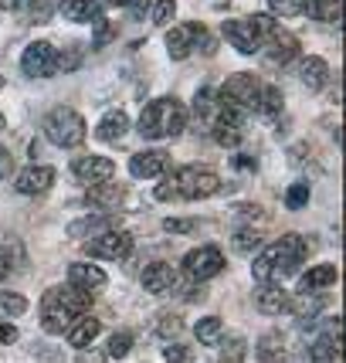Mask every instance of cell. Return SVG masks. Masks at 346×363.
Returning <instances> with one entry per match:
<instances>
[{"instance_id": "6da1fadb", "label": "cell", "mask_w": 346, "mask_h": 363, "mask_svg": "<svg viewBox=\"0 0 346 363\" xmlns=\"http://www.w3.org/2000/svg\"><path fill=\"white\" fill-rule=\"evenodd\" d=\"M89 292L79 289V285H55V289H48L45 296H41V330L51 333V336H58V333H68V326L75 323L79 316L89 313Z\"/></svg>"}, {"instance_id": "7a4b0ae2", "label": "cell", "mask_w": 346, "mask_h": 363, "mask_svg": "<svg viewBox=\"0 0 346 363\" xmlns=\"http://www.w3.org/2000/svg\"><path fill=\"white\" fill-rule=\"evenodd\" d=\"M221 190V177L211 167H180L170 180H163L153 197L157 201H207Z\"/></svg>"}, {"instance_id": "3957f363", "label": "cell", "mask_w": 346, "mask_h": 363, "mask_svg": "<svg viewBox=\"0 0 346 363\" xmlns=\"http://www.w3.org/2000/svg\"><path fill=\"white\" fill-rule=\"evenodd\" d=\"M302 258H306V241H302L299 235H282L255 258L252 275L258 282H275V279H282V275L299 272Z\"/></svg>"}, {"instance_id": "277c9868", "label": "cell", "mask_w": 346, "mask_h": 363, "mask_svg": "<svg viewBox=\"0 0 346 363\" xmlns=\"http://www.w3.org/2000/svg\"><path fill=\"white\" fill-rule=\"evenodd\" d=\"M190 123V109L173 99V95H163V99H153L140 116V136L146 140H170V136H180Z\"/></svg>"}, {"instance_id": "5b68a950", "label": "cell", "mask_w": 346, "mask_h": 363, "mask_svg": "<svg viewBox=\"0 0 346 363\" xmlns=\"http://www.w3.org/2000/svg\"><path fill=\"white\" fill-rule=\"evenodd\" d=\"M272 28H275V21L268 14H252L241 17V21H224L221 24V38L241 55H258L265 38L272 34Z\"/></svg>"}, {"instance_id": "8992f818", "label": "cell", "mask_w": 346, "mask_h": 363, "mask_svg": "<svg viewBox=\"0 0 346 363\" xmlns=\"http://www.w3.org/2000/svg\"><path fill=\"white\" fill-rule=\"evenodd\" d=\"M45 136L55 146H65V150H72V146H82L85 140V119H82V112L68 109V106H55V109L45 112Z\"/></svg>"}, {"instance_id": "52a82bcc", "label": "cell", "mask_w": 346, "mask_h": 363, "mask_svg": "<svg viewBox=\"0 0 346 363\" xmlns=\"http://www.w3.org/2000/svg\"><path fill=\"white\" fill-rule=\"evenodd\" d=\"M194 51H204V55L214 51V38H211V31H207L204 24H197V21L177 24V28L167 34V55H170L173 62H184V58H190Z\"/></svg>"}, {"instance_id": "ba28073f", "label": "cell", "mask_w": 346, "mask_h": 363, "mask_svg": "<svg viewBox=\"0 0 346 363\" xmlns=\"http://www.w3.org/2000/svg\"><path fill=\"white\" fill-rule=\"evenodd\" d=\"M258 92H262V82L255 79L252 72H238V75H231L218 89V99H221V106H235V109L248 112V109H255Z\"/></svg>"}, {"instance_id": "9c48e42d", "label": "cell", "mask_w": 346, "mask_h": 363, "mask_svg": "<svg viewBox=\"0 0 346 363\" xmlns=\"http://www.w3.org/2000/svg\"><path fill=\"white\" fill-rule=\"evenodd\" d=\"M85 252L92 258H102V262H119V258H126L133 252V235L123 231V228H106L92 241H85Z\"/></svg>"}, {"instance_id": "30bf717a", "label": "cell", "mask_w": 346, "mask_h": 363, "mask_svg": "<svg viewBox=\"0 0 346 363\" xmlns=\"http://www.w3.org/2000/svg\"><path fill=\"white\" fill-rule=\"evenodd\" d=\"M224 272V255L214 248V245H201L194 252L184 255V275L187 282H207Z\"/></svg>"}, {"instance_id": "8fae6325", "label": "cell", "mask_w": 346, "mask_h": 363, "mask_svg": "<svg viewBox=\"0 0 346 363\" xmlns=\"http://www.w3.org/2000/svg\"><path fill=\"white\" fill-rule=\"evenodd\" d=\"M21 68H24V75H31V79H48V75H55L58 72V51L51 41H34V45L24 48V55H21Z\"/></svg>"}, {"instance_id": "7c38bea8", "label": "cell", "mask_w": 346, "mask_h": 363, "mask_svg": "<svg viewBox=\"0 0 346 363\" xmlns=\"http://www.w3.org/2000/svg\"><path fill=\"white\" fill-rule=\"evenodd\" d=\"M309 357H313V360H319V363H323V360H330V363L343 360V323H340V319H333L330 330H323L319 336H316Z\"/></svg>"}, {"instance_id": "4fadbf2b", "label": "cell", "mask_w": 346, "mask_h": 363, "mask_svg": "<svg viewBox=\"0 0 346 363\" xmlns=\"http://www.w3.org/2000/svg\"><path fill=\"white\" fill-rule=\"evenodd\" d=\"M17 194H28V197H38V194H48L55 187V167H45V163H34V167H24L14 180Z\"/></svg>"}, {"instance_id": "5bb4252c", "label": "cell", "mask_w": 346, "mask_h": 363, "mask_svg": "<svg viewBox=\"0 0 346 363\" xmlns=\"http://www.w3.org/2000/svg\"><path fill=\"white\" fill-rule=\"evenodd\" d=\"M126 201V187L116 184V180H99V184H89L85 190V204L89 207H99V211H112V207H123Z\"/></svg>"}, {"instance_id": "9a60e30c", "label": "cell", "mask_w": 346, "mask_h": 363, "mask_svg": "<svg viewBox=\"0 0 346 363\" xmlns=\"http://www.w3.org/2000/svg\"><path fill=\"white\" fill-rule=\"evenodd\" d=\"M265 45H268V62L272 65H289V62H296L299 58V38L292 31H282V28H272V34L265 38Z\"/></svg>"}, {"instance_id": "2e32d148", "label": "cell", "mask_w": 346, "mask_h": 363, "mask_svg": "<svg viewBox=\"0 0 346 363\" xmlns=\"http://www.w3.org/2000/svg\"><path fill=\"white\" fill-rule=\"evenodd\" d=\"M72 174L79 177L82 184H99V180L116 177V163L109 157H79L72 160Z\"/></svg>"}, {"instance_id": "e0dca14e", "label": "cell", "mask_w": 346, "mask_h": 363, "mask_svg": "<svg viewBox=\"0 0 346 363\" xmlns=\"http://www.w3.org/2000/svg\"><path fill=\"white\" fill-rule=\"evenodd\" d=\"M296 75H299V82L306 89L319 92V89H326V82H330V65H326V58H319V55H306V58H299V65H296Z\"/></svg>"}, {"instance_id": "ac0fdd59", "label": "cell", "mask_w": 346, "mask_h": 363, "mask_svg": "<svg viewBox=\"0 0 346 363\" xmlns=\"http://www.w3.org/2000/svg\"><path fill=\"white\" fill-rule=\"evenodd\" d=\"M170 167V153H160V150H146V153H136L129 160V174L136 180H153L163 170Z\"/></svg>"}, {"instance_id": "d6986e66", "label": "cell", "mask_w": 346, "mask_h": 363, "mask_svg": "<svg viewBox=\"0 0 346 363\" xmlns=\"http://www.w3.org/2000/svg\"><path fill=\"white\" fill-rule=\"evenodd\" d=\"M255 306L265 316H279V313L289 309V292L275 282H262V289H255Z\"/></svg>"}, {"instance_id": "ffe728a7", "label": "cell", "mask_w": 346, "mask_h": 363, "mask_svg": "<svg viewBox=\"0 0 346 363\" xmlns=\"http://www.w3.org/2000/svg\"><path fill=\"white\" fill-rule=\"evenodd\" d=\"M58 11H62V17L72 21V24H92V21L102 17V4H99V0H62Z\"/></svg>"}, {"instance_id": "44dd1931", "label": "cell", "mask_w": 346, "mask_h": 363, "mask_svg": "<svg viewBox=\"0 0 346 363\" xmlns=\"http://www.w3.org/2000/svg\"><path fill=\"white\" fill-rule=\"evenodd\" d=\"M140 282L150 296H163V292H170L173 289V269L167 265V262H153V265L143 269Z\"/></svg>"}, {"instance_id": "7402d4cb", "label": "cell", "mask_w": 346, "mask_h": 363, "mask_svg": "<svg viewBox=\"0 0 346 363\" xmlns=\"http://www.w3.org/2000/svg\"><path fill=\"white\" fill-rule=\"evenodd\" d=\"M68 282L85 289V292H92V289H102V285L109 282V275L99 269V265H89V262H75V265H68Z\"/></svg>"}, {"instance_id": "603a6c76", "label": "cell", "mask_w": 346, "mask_h": 363, "mask_svg": "<svg viewBox=\"0 0 346 363\" xmlns=\"http://www.w3.org/2000/svg\"><path fill=\"white\" fill-rule=\"evenodd\" d=\"M218 109H221L218 92L204 85V89L197 92V99H194V106H190V116H194V119H197L204 129H211V126H214V119H218Z\"/></svg>"}, {"instance_id": "cb8c5ba5", "label": "cell", "mask_w": 346, "mask_h": 363, "mask_svg": "<svg viewBox=\"0 0 346 363\" xmlns=\"http://www.w3.org/2000/svg\"><path fill=\"white\" fill-rule=\"evenodd\" d=\"M99 333H102V323H99V319L95 316H79L72 326H68V343H72L75 350H85L99 340Z\"/></svg>"}, {"instance_id": "d4e9b609", "label": "cell", "mask_w": 346, "mask_h": 363, "mask_svg": "<svg viewBox=\"0 0 346 363\" xmlns=\"http://www.w3.org/2000/svg\"><path fill=\"white\" fill-rule=\"evenodd\" d=\"M129 133V116L123 109H112L102 116V123H99V129H95V136L102 143H116V140H123Z\"/></svg>"}, {"instance_id": "484cf974", "label": "cell", "mask_w": 346, "mask_h": 363, "mask_svg": "<svg viewBox=\"0 0 346 363\" xmlns=\"http://www.w3.org/2000/svg\"><path fill=\"white\" fill-rule=\"evenodd\" d=\"M326 302H330L326 289H313V292H299V299L289 302V309H292L296 316H302V319H313V316H319V313L326 309Z\"/></svg>"}, {"instance_id": "4316f807", "label": "cell", "mask_w": 346, "mask_h": 363, "mask_svg": "<svg viewBox=\"0 0 346 363\" xmlns=\"http://www.w3.org/2000/svg\"><path fill=\"white\" fill-rule=\"evenodd\" d=\"M336 265H313L309 272L299 275V292H313V289H330L336 282Z\"/></svg>"}, {"instance_id": "83f0119b", "label": "cell", "mask_w": 346, "mask_h": 363, "mask_svg": "<svg viewBox=\"0 0 346 363\" xmlns=\"http://www.w3.org/2000/svg\"><path fill=\"white\" fill-rule=\"evenodd\" d=\"M302 14H309L313 21H323V24H336L343 17V0H306Z\"/></svg>"}, {"instance_id": "f1b7e54d", "label": "cell", "mask_w": 346, "mask_h": 363, "mask_svg": "<svg viewBox=\"0 0 346 363\" xmlns=\"http://www.w3.org/2000/svg\"><path fill=\"white\" fill-rule=\"evenodd\" d=\"M285 99H282V89H275V85H262V92H258V102H255V109L262 112L265 119H275L279 112H282Z\"/></svg>"}, {"instance_id": "f546056e", "label": "cell", "mask_w": 346, "mask_h": 363, "mask_svg": "<svg viewBox=\"0 0 346 363\" xmlns=\"http://www.w3.org/2000/svg\"><path fill=\"white\" fill-rule=\"evenodd\" d=\"M194 336H197V343H204V347H218L221 336H224V323H221L218 316L197 319V326H194Z\"/></svg>"}, {"instance_id": "4dcf8cb0", "label": "cell", "mask_w": 346, "mask_h": 363, "mask_svg": "<svg viewBox=\"0 0 346 363\" xmlns=\"http://www.w3.org/2000/svg\"><path fill=\"white\" fill-rule=\"evenodd\" d=\"M109 228V218L106 214H95V218H82V221H72L68 224V235L72 238H89V235H99Z\"/></svg>"}, {"instance_id": "1f68e13d", "label": "cell", "mask_w": 346, "mask_h": 363, "mask_svg": "<svg viewBox=\"0 0 346 363\" xmlns=\"http://www.w3.org/2000/svg\"><path fill=\"white\" fill-rule=\"evenodd\" d=\"M4 11H21V14H31V21H45V14L51 11L45 0H0Z\"/></svg>"}, {"instance_id": "d6a6232c", "label": "cell", "mask_w": 346, "mask_h": 363, "mask_svg": "<svg viewBox=\"0 0 346 363\" xmlns=\"http://www.w3.org/2000/svg\"><path fill=\"white\" fill-rule=\"evenodd\" d=\"M231 245H235V252H255L262 245V228H255V224L238 228L235 235H231Z\"/></svg>"}, {"instance_id": "836d02e7", "label": "cell", "mask_w": 346, "mask_h": 363, "mask_svg": "<svg viewBox=\"0 0 346 363\" xmlns=\"http://www.w3.org/2000/svg\"><path fill=\"white\" fill-rule=\"evenodd\" d=\"M28 313V299L17 292H0V319H14Z\"/></svg>"}, {"instance_id": "e575fe53", "label": "cell", "mask_w": 346, "mask_h": 363, "mask_svg": "<svg viewBox=\"0 0 346 363\" xmlns=\"http://www.w3.org/2000/svg\"><path fill=\"white\" fill-rule=\"evenodd\" d=\"M129 350H133V333H112L109 343H106V357H112V360H123Z\"/></svg>"}, {"instance_id": "d590c367", "label": "cell", "mask_w": 346, "mask_h": 363, "mask_svg": "<svg viewBox=\"0 0 346 363\" xmlns=\"http://www.w3.org/2000/svg\"><path fill=\"white\" fill-rule=\"evenodd\" d=\"M285 350H282V336L279 333H272V336H265L262 340V347H258V360L268 363V360H282Z\"/></svg>"}, {"instance_id": "8d00e7d4", "label": "cell", "mask_w": 346, "mask_h": 363, "mask_svg": "<svg viewBox=\"0 0 346 363\" xmlns=\"http://www.w3.org/2000/svg\"><path fill=\"white\" fill-rule=\"evenodd\" d=\"M173 17H177V0H153V11H150V21L163 28V24H170Z\"/></svg>"}, {"instance_id": "74e56055", "label": "cell", "mask_w": 346, "mask_h": 363, "mask_svg": "<svg viewBox=\"0 0 346 363\" xmlns=\"http://www.w3.org/2000/svg\"><path fill=\"white\" fill-rule=\"evenodd\" d=\"M238 221L255 224V228H265V224H268V214L258 204H241V207H238Z\"/></svg>"}, {"instance_id": "f35d334b", "label": "cell", "mask_w": 346, "mask_h": 363, "mask_svg": "<svg viewBox=\"0 0 346 363\" xmlns=\"http://www.w3.org/2000/svg\"><path fill=\"white\" fill-rule=\"evenodd\" d=\"M268 7H272L275 17H299L306 0H268Z\"/></svg>"}, {"instance_id": "ab89813d", "label": "cell", "mask_w": 346, "mask_h": 363, "mask_svg": "<svg viewBox=\"0 0 346 363\" xmlns=\"http://www.w3.org/2000/svg\"><path fill=\"white\" fill-rule=\"evenodd\" d=\"M184 330V319L177 316V313H160V319H157V333L167 340V336H177V333Z\"/></svg>"}, {"instance_id": "60d3db41", "label": "cell", "mask_w": 346, "mask_h": 363, "mask_svg": "<svg viewBox=\"0 0 346 363\" xmlns=\"http://www.w3.org/2000/svg\"><path fill=\"white\" fill-rule=\"evenodd\" d=\"M201 221H194V218H167L163 221V231L167 235H190V231H197Z\"/></svg>"}, {"instance_id": "b9f144b4", "label": "cell", "mask_w": 346, "mask_h": 363, "mask_svg": "<svg viewBox=\"0 0 346 363\" xmlns=\"http://www.w3.org/2000/svg\"><path fill=\"white\" fill-rule=\"evenodd\" d=\"M309 204V187L306 184H292V187L285 190V207H292V211H299V207Z\"/></svg>"}, {"instance_id": "7bdbcfd3", "label": "cell", "mask_w": 346, "mask_h": 363, "mask_svg": "<svg viewBox=\"0 0 346 363\" xmlns=\"http://www.w3.org/2000/svg\"><path fill=\"white\" fill-rule=\"evenodd\" d=\"M218 347H221V357H224V360H241V357H245V343H241L238 336H231L228 343H218Z\"/></svg>"}, {"instance_id": "ee69618b", "label": "cell", "mask_w": 346, "mask_h": 363, "mask_svg": "<svg viewBox=\"0 0 346 363\" xmlns=\"http://www.w3.org/2000/svg\"><path fill=\"white\" fill-rule=\"evenodd\" d=\"M92 24H95V38H92L95 45L102 48V45H106V41H112V24H106L102 17H99V21H92Z\"/></svg>"}, {"instance_id": "f6af8a7d", "label": "cell", "mask_w": 346, "mask_h": 363, "mask_svg": "<svg viewBox=\"0 0 346 363\" xmlns=\"http://www.w3.org/2000/svg\"><path fill=\"white\" fill-rule=\"evenodd\" d=\"M163 360H190V347L170 343V347H163Z\"/></svg>"}, {"instance_id": "bcb514c9", "label": "cell", "mask_w": 346, "mask_h": 363, "mask_svg": "<svg viewBox=\"0 0 346 363\" xmlns=\"http://www.w3.org/2000/svg\"><path fill=\"white\" fill-rule=\"evenodd\" d=\"M11 343H17V326L0 319V347H11Z\"/></svg>"}, {"instance_id": "7dc6e473", "label": "cell", "mask_w": 346, "mask_h": 363, "mask_svg": "<svg viewBox=\"0 0 346 363\" xmlns=\"http://www.w3.org/2000/svg\"><path fill=\"white\" fill-rule=\"evenodd\" d=\"M11 174H14V160H11V153L0 146V180H4V177H11Z\"/></svg>"}, {"instance_id": "c3c4849f", "label": "cell", "mask_w": 346, "mask_h": 363, "mask_svg": "<svg viewBox=\"0 0 346 363\" xmlns=\"http://www.w3.org/2000/svg\"><path fill=\"white\" fill-rule=\"evenodd\" d=\"M129 17H146V11H150V0H129Z\"/></svg>"}, {"instance_id": "681fc988", "label": "cell", "mask_w": 346, "mask_h": 363, "mask_svg": "<svg viewBox=\"0 0 346 363\" xmlns=\"http://www.w3.org/2000/svg\"><path fill=\"white\" fill-rule=\"evenodd\" d=\"M7 272H11V258H7V252L0 248V282L7 279Z\"/></svg>"}, {"instance_id": "f907efd6", "label": "cell", "mask_w": 346, "mask_h": 363, "mask_svg": "<svg viewBox=\"0 0 346 363\" xmlns=\"http://www.w3.org/2000/svg\"><path fill=\"white\" fill-rule=\"evenodd\" d=\"M231 163H235L238 170H255V160H248V157H235Z\"/></svg>"}, {"instance_id": "816d5d0a", "label": "cell", "mask_w": 346, "mask_h": 363, "mask_svg": "<svg viewBox=\"0 0 346 363\" xmlns=\"http://www.w3.org/2000/svg\"><path fill=\"white\" fill-rule=\"evenodd\" d=\"M4 126H7V119H4V112H0V133H4Z\"/></svg>"}, {"instance_id": "f5cc1de1", "label": "cell", "mask_w": 346, "mask_h": 363, "mask_svg": "<svg viewBox=\"0 0 346 363\" xmlns=\"http://www.w3.org/2000/svg\"><path fill=\"white\" fill-rule=\"evenodd\" d=\"M106 4H129V0H106Z\"/></svg>"}, {"instance_id": "db71d44e", "label": "cell", "mask_w": 346, "mask_h": 363, "mask_svg": "<svg viewBox=\"0 0 346 363\" xmlns=\"http://www.w3.org/2000/svg\"><path fill=\"white\" fill-rule=\"evenodd\" d=\"M4 85H7V82H4V75H0V92H4Z\"/></svg>"}]
</instances>
